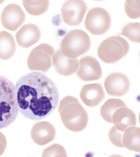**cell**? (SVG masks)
Listing matches in <instances>:
<instances>
[{"instance_id": "8fae6325", "label": "cell", "mask_w": 140, "mask_h": 157, "mask_svg": "<svg viewBox=\"0 0 140 157\" xmlns=\"http://www.w3.org/2000/svg\"><path fill=\"white\" fill-rule=\"evenodd\" d=\"M107 93L113 97H122L128 92L130 86L129 78L123 74L119 73H111L104 82Z\"/></svg>"}, {"instance_id": "7a4b0ae2", "label": "cell", "mask_w": 140, "mask_h": 157, "mask_svg": "<svg viewBox=\"0 0 140 157\" xmlns=\"http://www.w3.org/2000/svg\"><path fill=\"white\" fill-rule=\"evenodd\" d=\"M58 111L63 125L68 130L78 132L87 126V113L76 98L67 96L63 98Z\"/></svg>"}, {"instance_id": "9a60e30c", "label": "cell", "mask_w": 140, "mask_h": 157, "mask_svg": "<svg viewBox=\"0 0 140 157\" xmlns=\"http://www.w3.org/2000/svg\"><path fill=\"white\" fill-rule=\"evenodd\" d=\"M112 121L114 127L123 132L129 128L136 126L137 123L135 114L127 107L116 110L112 116Z\"/></svg>"}, {"instance_id": "cb8c5ba5", "label": "cell", "mask_w": 140, "mask_h": 157, "mask_svg": "<svg viewBox=\"0 0 140 157\" xmlns=\"http://www.w3.org/2000/svg\"><path fill=\"white\" fill-rule=\"evenodd\" d=\"M124 132L119 131L114 126L111 128L108 133L109 140L113 145L117 147L123 148L122 141V136Z\"/></svg>"}, {"instance_id": "8992f818", "label": "cell", "mask_w": 140, "mask_h": 157, "mask_svg": "<svg viewBox=\"0 0 140 157\" xmlns=\"http://www.w3.org/2000/svg\"><path fill=\"white\" fill-rule=\"evenodd\" d=\"M55 50L50 45L42 44L32 49L27 60L29 69L31 71H48L53 65Z\"/></svg>"}, {"instance_id": "ffe728a7", "label": "cell", "mask_w": 140, "mask_h": 157, "mask_svg": "<svg viewBox=\"0 0 140 157\" xmlns=\"http://www.w3.org/2000/svg\"><path fill=\"white\" fill-rule=\"evenodd\" d=\"M48 1H23L26 11L34 16H39L46 12L49 6Z\"/></svg>"}, {"instance_id": "5b68a950", "label": "cell", "mask_w": 140, "mask_h": 157, "mask_svg": "<svg viewBox=\"0 0 140 157\" xmlns=\"http://www.w3.org/2000/svg\"><path fill=\"white\" fill-rule=\"evenodd\" d=\"M129 45L126 40L119 36L107 38L99 45L98 57L106 64L118 62L126 56L129 52Z\"/></svg>"}, {"instance_id": "ba28073f", "label": "cell", "mask_w": 140, "mask_h": 157, "mask_svg": "<svg viewBox=\"0 0 140 157\" xmlns=\"http://www.w3.org/2000/svg\"><path fill=\"white\" fill-rule=\"evenodd\" d=\"M87 6L82 1H67L61 9L63 21L71 26H77L83 21Z\"/></svg>"}, {"instance_id": "52a82bcc", "label": "cell", "mask_w": 140, "mask_h": 157, "mask_svg": "<svg viewBox=\"0 0 140 157\" xmlns=\"http://www.w3.org/2000/svg\"><path fill=\"white\" fill-rule=\"evenodd\" d=\"M84 24L86 29L91 34H103L110 27V15L106 10L101 7H95L88 11Z\"/></svg>"}, {"instance_id": "603a6c76", "label": "cell", "mask_w": 140, "mask_h": 157, "mask_svg": "<svg viewBox=\"0 0 140 157\" xmlns=\"http://www.w3.org/2000/svg\"><path fill=\"white\" fill-rule=\"evenodd\" d=\"M125 10L130 18H139L140 17V1H126L125 4Z\"/></svg>"}, {"instance_id": "5bb4252c", "label": "cell", "mask_w": 140, "mask_h": 157, "mask_svg": "<svg viewBox=\"0 0 140 157\" xmlns=\"http://www.w3.org/2000/svg\"><path fill=\"white\" fill-rule=\"evenodd\" d=\"M41 33L38 26L33 24L24 25L16 35L18 44L24 48H27L36 44L40 38Z\"/></svg>"}, {"instance_id": "d6986e66", "label": "cell", "mask_w": 140, "mask_h": 157, "mask_svg": "<svg viewBox=\"0 0 140 157\" xmlns=\"http://www.w3.org/2000/svg\"><path fill=\"white\" fill-rule=\"evenodd\" d=\"M124 107L127 106L122 100L119 99H109L101 108V117L106 122L112 123V118L114 113L118 108Z\"/></svg>"}, {"instance_id": "44dd1931", "label": "cell", "mask_w": 140, "mask_h": 157, "mask_svg": "<svg viewBox=\"0 0 140 157\" xmlns=\"http://www.w3.org/2000/svg\"><path fill=\"white\" fill-rule=\"evenodd\" d=\"M140 24L139 22L130 23L123 28L121 34L131 41L139 43L140 42Z\"/></svg>"}, {"instance_id": "277c9868", "label": "cell", "mask_w": 140, "mask_h": 157, "mask_svg": "<svg viewBox=\"0 0 140 157\" xmlns=\"http://www.w3.org/2000/svg\"><path fill=\"white\" fill-rule=\"evenodd\" d=\"M90 37L83 30H71L63 39L61 44V51L66 57L76 59L90 49Z\"/></svg>"}, {"instance_id": "4fadbf2b", "label": "cell", "mask_w": 140, "mask_h": 157, "mask_svg": "<svg viewBox=\"0 0 140 157\" xmlns=\"http://www.w3.org/2000/svg\"><path fill=\"white\" fill-rule=\"evenodd\" d=\"M80 96L85 105L94 107L102 102L105 95L102 86L95 83L84 85L80 91Z\"/></svg>"}, {"instance_id": "ac0fdd59", "label": "cell", "mask_w": 140, "mask_h": 157, "mask_svg": "<svg viewBox=\"0 0 140 157\" xmlns=\"http://www.w3.org/2000/svg\"><path fill=\"white\" fill-rule=\"evenodd\" d=\"M122 141L124 147L140 153V128L135 126L127 128L123 133Z\"/></svg>"}, {"instance_id": "30bf717a", "label": "cell", "mask_w": 140, "mask_h": 157, "mask_svg": "<svg viewBox=\"0 0 140 157\" xmlns=\"http://www.w3.org/2000/svg\"><path fill=\"white\" fill-rule=\"evenodd\" d=\"M79 67L76 75L84 82L97 80L102 75L100 64L96 59L90 56L81 58L79 60Z\"/></svg>"}, {"instance_id": "d4e9b609", "label": "cell", "mask_w": 140, "mask_h": 157, "mask_svg": "<svg viewBox=\"0 0 140 157\" xmlns=\"http://www.w3.org/2000/svg\"><path fill=\"white\" fill-rule=\"evenodd\" d=\"M7 145V141L6 136L0 132V156L2 155L6 150Z\"/></svg>"}, {"instance_id": "2e32d148", "label": "cell", "mask_w": 140, "mask_h": 157, "mask_svg": "<svg viewBox=\"0 0 140 157\" xmlns=\"http://www.w3.org/2000/svg\"><path fill=\"white\" fill-rule=\"evenodd\" d=\"M53 64L56 71L59 75L69 76L77 71L78 63L77 58L70 59L65 56L58 50L53 56Z\"/></svg>"}, {"instance_id": "7402d4cb", "label": "cell", "mask_w": 140, "mask_h": 157, "mask_svg": "<svg viewBox=\"0 0 140 157\" xmlns=\"http://www.w3.org/2000/svg\"><path fill=\"white\" fill-rule=\"evenodd\" d=\"M67 157V153L63 147L54 144L45 148L43 151L42 157Z\"/></svg>"}, {"instance_id": "7c38bea8", "label": "cell", "mask_w": 140, "mask_h": 157, "mask_svg": "<svg viewBox=\"0 0 140 157\" xmlns=\"http://www.w3.org/2000/svg\"><path fill=\"white\" fill-rule=\"evenodd\" d=\"M56 131L54 126L46 121L38 122L33 126L30 135L34 142L43 146L52 141L55 138Z\"/></svg>"}, {"instance_id": "e0dca14e", "label": "cell", "mask_w": 140, "mask_h": 157, "mask_svg": "<svg viewBox=\"0 0 140 157\" xmlns=\"http://www.w3.org/2000/svg\"><path fill=\"white\" fill-rule=\"evenodd\" d=\"M16 51V45L12 35L6 31L0 32V59H10Z\"/></svg>"}, {"instance_id": "3957f363", "label": "cell", "mask_w": 140, "mask_h": 157, "mask_svg": "<svg viewBox=\"0 0 140 157\" xmlns=\"http://www.w3.org/2000/svg\"><path fill=\"white\" fill-rule=\"evenodd\" d=\"M18 113L15 86L8 78L0 75V129L13 123Z\"/></svg>"}, {"instance_id": "6da1fadb", "label": "cell", "mask_w": 140, "mask_h": 157, "mask_svg": "<svg viewBox=\"0 0 140 157\" xmlns=\"http://www.w3.org/2000/svg\"><path fill=\"white\" fill-rule=\"evenodd\" d=\"M15 89L19 111L29 120L39 121L48 117L59 103V92L55 83L39 72L22 76Z\"/></svg>"}, {"instance_id": "9c48e42d", "label": "cell", "mask_w": 140, "mask_h": 157, "mask_svg": "<svg viewBox=\"0 0 140 157\" xmlns=\"http://www.w3.org/2000/svg\"><path fill=\"white\" fill-rule=\"evenodd\" d=\"M25 15L19 5L10 4L5 7L1 19L5 29L12 32L16 31L23 24Z\"/></svg>"}]
</instances>
